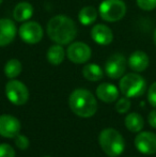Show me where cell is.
I'll return each instance as SVG.
<instances>
[{
	"mask_svg": "<svg viewBox=\"0 0 156 157\" xmlns=\"http://www.w3.org/2000/svg\"><path fill=\"white\" fill-rule=\"evenodd\" d=\"M148 121H149V124L152 126L153 128H156V109L152 110V111L149 113Z\"/></svg>",
	"mask_w": 156,
	"mask_h": 157,
	"instance_id": "27",
	"label": "cell"
},
{
	"mask_svg": "<svg viewBox=\"0 0 156 157\" xmlns=\"http://www.w3.org/2000/svg\"><path fill=\"white\" fill-rule=\"evenodd\" d=\"M6 95L12 104L21 106L27 103L29 91L21 81L12 79L6 85Z\"/></svg>",
	"mask_w": 156,
	"mask_h": 157,
	"instance_id": "6",
	"label": "cell"
},
{
	"mask_svg": "<svg viewBox=\"0 0 156 157\" xmlns=\"http://www.w3.org/2000/svg\"><path fill=\"white\" fill-rule=\"evenodd\" d=\"M33 15V6L31 3L21 1L14 8L13 11V18L16 21H27Z\"/></svg>",
	"mask_w": 156,
	"mask_h": 157,
	"instance_id": "16",
	"label": "cell"
},
{
	"mask_svg": "<svg viewBox=\"0 0 156 157\" xmlns=\"http://www.w3.org/2000/svg\"><path fill=\"white\" fill-rule=\"evenodd\" d=\"M15 144L19 150H26L29 147V140H28V138L26 136L18 134L15 137Z\"/></svg>",
	"mask_w": 156,
	"mask_h": 157,
	"instance_id": "25",
	"label": "cell"
},
{
	"mask_svg": "<svg viewBox=\"0 0 156 157\" xmlns=\"http://www.w3.org/2000/svg\"><path fill=\"white\" fill-rule=\"evenodd\" d=\"M19 36L27 44H38L43 39V28L36 21H25L19 27Z\"/></svg>",
	"mask_w": 156,
	"mask_h": 157,
	"instance_id": "7",
	"label": "cell"
},
{
	"mask_svg": "<svg viewBox=\"0 0 156 157\" xmlns=\"http://www.w3.org/2000/svg\"><path fill=\"white\" fill-rule=\"evenodd\" d=\"M127 63H128L129 67L133 71H135V72H143L149 66L150 59H149V56L144 52L136 50L129 56Z\"/></svg>",
	"mask_w": 156,
	"mask_h": 157,
	"instance_id": "14",
	"label": "cell"
},
{
	"mask_svg": "<svg viewBox=\"0 0 156 157\" xmlns=\"http://www.w3.org/2000/svg\"><path fill=\"white\" fill-rule=\"evenodd\" d=\"M153 41H154V44H155V46H156V29H155V31H154V34H153Z\"/></svg>",
	"mask_w": 156,
	"mask_h": 157,
	"instance_id": "28",
	"label": "cell"
},
{
	"mask_svg": "<svg viewBox=\"0 0 156 157\" xmlns=\"http://www.w3.org/2000/svg\"><path fill=\"white\" fill-rule=\"evenodd\" d=\"M146 83L143 77L136 73L122 76L120 80V91L126 97H138L146 91Z\"/></svg>",
	"mask_w": 156,
	"mask_h": 157,
	"instance_id": "4",
	"label": "cell"
},
{
	"mask_svg": "<svg viewBox=\"0 0 156 157\" xmlns=\"http://www.w3.org/2000/svg\"><path fill=\"white\" fill-rule=\"evenodd\" d=\"M21 70H23V65L21 61L17 59H11L4 65V74L10 79L16 78L21 73Z\"/></svg>",
	"mask_w": 156,
	"mask_h": 157,
	"instance_id": "21",
	"label": "cell"
},
{
	"mask_svg": "<svg viewBox=\"0 0 156 157\" xmlns=\"http://www.w3.org/2000/svg\"><path fill=\"white\" fill-rule=\"evenodd\" d=\"M96 18H97V10L94 6H85L78 13V21H80L81 25H92L96 21Z\"/></svg>",
	"mask_w": 156,
	"mask_h": 157,
	"instance_id": "18",
	"label": "cell"
},
{
	"mask_svg": "<svg viewBox=\"0 0 156 157\" xmlns=\"http://www.w3.org/2000/svg\"><path fill=\"white\" fill-rule=\"evenodd\" d=\"M96 95L102 101L105 103H112L117 101L119 97V90L115 85L108 82L101 83L96 89Z\"/></svg>",
	"mask_w": 156,
	"mask_h": 157,
	"instance_id": "15",
	"label": "cell"
},
{
	"mask_svg": "<svg viewBox=\"0 0 156 157\" xmlns=\"http://www.w3.org/2000/svg\"><path fill=\"white\" fill-rule=\"evenodd\" d=\"M91 37L96 44L106 46L112 42L113 33L108 26L98 24L91 29Z\"/></svg>",
	"mask_w": 156,
	"mask_h": 157,
	"instance_id": "13",
	"label": "cell"
},
{
	"mask_svg": "<svg viewBox=\"0 0 156 157\" xmlns=\"http://www.w3.org/2000/svg\"><path fill=\"white\" fill-rule=\"evenodd\" d=\"M45 157H49V156H45Z\"/></svg>",
	"mask_w": 156,
	"mask_h": 157,
	"instance_id": "30",
	"label": "cell"
},
{
	"mask_svg": "<svg viewBox=\"0 0 156 157\" xmlns=\"http://www.w3.org/2000/svg\"><path fill=\"white\" fill-rule=\"evenodd\" d=\"M2 1H3V0H0V4H1V3H2Z\"/></svg>",
	"mask_w": 156,
	"mask_h": 157,
	"instance_id": "29",
	"label": "cell"
},
{
	"mask_svg": "<svg viewBox=\"0 0 156 157\" xmlns=\"http://www.w3.org/2000/svg\"><path fill=\"white\" fill-rule=\"evenodd\" d=\"M127 65L125 57L121 54H113L107 59L105 64V71L108 77L112 79H118L123 76Z\"/></svg>",
	"mask_w": 156,
	"mask_h": 157,
	"instance_id": "9",
	"label": "cell"
},
{
	"mask_svg": "<svg viewBox=\"0 0 156 157\" xmlns=\"http://www.w3.org/2000/svg\"><path fill=\"white\" fill-rule=\"evenodd\" d=\"M0 157H15V151L10 144H0Z\"/></svg>",
	"mask_w": 156,
	"mask_h": 157,
	"instance_id": "24",
	"label": "cell"
},
{
	"mask_svg": "<svg viewBox=\"0 0 156 157\" xmlns=\"http://www.w3.org/2000/svg\"><path fill=\"white\" fill-rule=\"evenodd\" d=\"M129 108H131V101L128 99V97H122L116 104V110L119 113H125L128 111Z\"/></svg>",
	"mask_w": 156,
	"mask_h": 157,
	"instance_id": "22",
	"label": "cell"
},
{
	"mask_svg": "<svg viewBox=\"0 0 156 157\" xmlns=\"http://www.w3.org/2000/svg\"><path fill=\"white\" fill-rule=\"evenodd\" d=\"M16 36V26L12 19L0 18V47L8 46Z\"/></svg>",
	"mask_w": 156,
	"mask_h": 157,
	"instance_id": "12",
	"label": "cell"
},
{
	"mask_svg": "<svg viewBox=\"0 0 156 157\" xmlns=\"http://www.w3.org/2000/svg\"><path fill=\"white\" fill-rule=\"evenodd\" d=\"M98 142L103 151L110 157L121 155L125 149V142L122 135L113 128L102 130L98 136Z\"/></svg>",
	"mask_w": 156,
	"mask_h": 157,
	"instance_id": "3",
	"label": "cell"
},
{
	"mask_svg": "<svg viewBox=\"0 0 156 157\" xmlns=\"http://www.w3.org/2000/svg\"><path fill=\"white\" fill-rule=\"evenodd\" d=\"M135 147L142 154L152 155L156 153V135L151 132H142L135 138Z\"/></svg>",
	"mask_w": 156,
	"mask_h": 157,
	"instance_id": "10",
	"label": "cell"
},
{
	"mask_svg": "<svg viewBox=\"0 0 156 157\" xmlns=\"http://www.w3.org/2000/svg\"><path fill=\"white\" fill-rule=\"evenodd\" d=\"M136 2L143 11H152L156 8V0H136Z\"/></svg>",
	"mask_w": 156,
	"mask_h": 157,
	"instance_id": "23",
	"label": "cell"
},
{
	"mask_svg": "<svg viewBox=\"0 0 156 157\" xmlns=\"http://www.w3.org/2000/svg\"><path fill=\"white\" fill-rule=\"evenodd\" d=\"M148 101L153 107L156 108V81L150 86L148 91Z\"/></svg>",
	"mask_w": 156,
	"mask_h": 157,
	"instance_id": "26",
	"label": "cell"
},
{
	"mask_svg": "<svg viewBox=\"0 0 156 157\" xmlns=\"http://www.w3.org/2000/svg\"><path fill=\"white\" fill-rule=\"evenodd\" d=\"M144 121L139 113L131 112L125 118V126L128 130L133 132H139L143 128Z\"/></svg>",
	"mask_w": 156,
	"mask_h": 157,
	"instance_id": "19",
	"label": "cell"
},
{
	"mask_svg": "<svg viewBox=\"0 0 156 157\" xmlns=\"http://www.w3.org/2000/svg\"><path fill=\"white\" fill-rule=\"evenodd\" d=\"M46 57H47V61L52 65L61 64L65 58V50L63 48V45L55 44V45L50 46L47 50Z\"/></svg>",
	"mask_w": 156,
	"mask_h": 157,
	"instance_id": "17",
	"label": "cell"
},
{
	"mask_svg": "<svg viewBox=\"0 0 156 157\" xmlns=\"http://www.w3.org/2000/svg\"><path fill=\"white\" fill-rule=\"evenodd\" d=\"M67 58L71 62L76 64H82L90 60L92 50L88 44L83 42H73L67 47Z\"/></svg>",
	"mask_w": 156,
	"mask_h": 157,
	"instance_id": "8",
	"label": "cell"
},
{
	"mask_svg": "<svg viewBox=\"0 0 156 157\" xmlns=\"http://www.w3.org/2000/svg\"><path fill=\"white\" fill-rule=\"evenodd\" d=\"M71 110L80 118H91L97 110V103L94 95L86 89H76L70 95Z\"/></svg>",
	"mask_w": 156,
	"mask_h": 157,
	"instance_id": "2",
	"label": "cell"
},
{
	"mask_svg": "<svg viewBox=\"0 0 156 157\" xmlns=\"http://www.w3.org/2000/svg\"><path fill=\"white\" fill-rule=\"evenodd\" d=\"M21 123L15 117L10 114L0 116V136L4 138H15L19 134Z\"/></svg>",
	"mask_w": 156,
	"mask_h": 157,
	"instance_id": "11",
	"label": "cell"
},
{
	"mask_svg": "<svg viewBox=\"0 0 156 157\" xmlns=\"http://www.w3.org/2000/svg\"><path fill=\"white\" fill-rule=\"evenodd\" d=\"M82 75L89 81H98L103 78V70L95 63H90L82 68Z\"/></svg>",
	"mask_w": 156,
	"mask_h": 157,
	"instance_id": "20",
	"label": "cell"
},
{
	"mask_svg": "<svg viewBox=\"0 0 156 157\" xmlns=\"http://www.w3.org/2000/svg\"><path fill=\"white\" fill-rule=\"evenodd\" d=\"M46 31L49 39L56 44L67 45L74 41L77 28L71 17L67 15H56L47 23Z\"/></svg>",
	"mask_w": 156,
	"mask_h": 157,
	"instance_id": "1",
	"label": "cell"
},
{
	"mask_svg": "<svg viewBox=\"0 0 156 157\" xmlns=\"http://www.w3.org/2000/svg\"><path fill=\"white\" fill-rule=\"evenodd\" d=\"M126 4L123 0H104L98 6V13L104 21H119L126 14Z\"/></svg>",
	"mask_w": 156,
	"mask_h": 157,
	"instance_id": "5",
	"label": "cell"
}]
</instances>
